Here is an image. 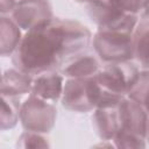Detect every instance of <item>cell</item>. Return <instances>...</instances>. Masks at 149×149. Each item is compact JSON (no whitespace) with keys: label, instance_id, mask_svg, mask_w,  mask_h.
<instances>
[{"label":"cell","instance_id":"cell-1","mask_svg":"<svg viewBox=\"0 0 149 149\" xmlns=\"http://www.w3.org/2000/svg\"><path fill=\"white\" fill-rule=\"evenodd\" d=\"M90 29L78 21L51 17L26 31L12 56L15 68L30 74L59 70L70 58L87 50Z\"/></svg>","mask_w":149,"mask_h":149},{"label":"cell","instance_id":"cell-2","mask_svg":"<svg viewBox=\"0 0 149 149\" xmlns=\"http://www.w3.org/2000/svg\"><path fill=\"white\" fill-rule=\"evenodd\" d=\"M134 33L101 30L92 35L94 54L104 63H116L134 59Z\"/></svg>","mask_w":149,"mask_h":149},{"label":"cell","instance_id":"cell-3","mask_svg":"<svg viewBox=\"0 0 149 149\" xmlns=\"http://www.w3.org/2000/svg\"><path fill=\"white\" fill-rule=\"evenodd\" d=\"M87 13L98 29L101 30L134 33L140 21V15L127 13L112 5L108 0H98L88 3Z\"/></svg>","mask_w":149,"mask_h":149},{"label":"cell","instance_id":"cell-4","mask_svg":"<svg viewBox=\"0 0 149 149\" xmlns=\"http://www.w3.org/2000/svg\"><path fill=\"white\" fill-rule=\"evenodd\" d=\"M140 69L132 61L105 63L94 78L104 88L121 95H127L140 76Z\"/></svg>","mask_w":149,"mask_h":149},{"label":"cell","instance_id":"cell-5","mask_svg":"<svg viewBox=\"0 0 149 149\" xmlns=\"http://www.w3.org/2000/svg\"><path fill=\"white\" fill-rule=\"evenodd\" d=\"M56 118L57 108L55 104L31 93L20 106V122L26 130L49 133L55 126Z\"/></svg>","mask_w":149,"mask_h":149},{"label":"cell","instance_id":"cell-6","mask_svg":"<svg viewBox=\"0 0 149 149\" xmlns=\"http://www.w3.org/2000/svg\"><path fill=\"white\" fill-rule=\"evenodd\" d=\"M63 107L72 112L85 113L94 109L92 102V77L66 78L61 98Z\"/></svg>","mask_w":149,"mask_h":149},{"label":"cell","instance_id":"cell-7","mask_svg":"<svg viewBox=\"0 0 149 149\" xmlns=\"http://www.w3.org/2000/svg\"><path fill=\"white\" fill-rule=\"evenodd\" d=\"M120 129L147 139L149 128V112L136 100L125 97L118 106Z\"/></svg>","mask_w":149,"mask_h":149},{"label":"cell","instance_id":"cell-8","mask_svg":"<svg viewBox=\"0 0 149 149\" xmlns=\"http://www.w3.org/2000/svg\"><path fill=\"white\" fill-rule=\"evenodd\" d=\"M10 16L26 31L54 17L52 7L48 0H19Z\"/></svg>","mask_w":149,"mask_h":149},{"label":"cell","instance_id":"cell-9","mask_svg":"<svg viewBox=\"0 0 149 149\" xmlns=\"http://www.w3.org/2000/svg\"><path fill=\"white\" fill-rule=\"evenodd\" d=\"M64 78L65 77L57 70L47 71L34 76L30 93L43 100L55 104L62 98L65 83Z\"/></svg>","mask_w":149,"mask_h":149},{"label":"cell","instance_id":"cell-10","mask_svg":"<svg viewBox=\"0 0 149 149\" xmlns=\"http://www.w3.org/2000/svg\"><path fill=\"white\" fill-rule=\"evenodd\" d=\"M101 68V61L95 54L84 51L68 62L58 70L65 78H90L94 77Z\"/></svg>","mask_w":149,"mask_h":149},{"label":"cell","instance_id":"cell-11","mask_svg":"<svg viewBox=\"0 0 149 149\" xmlns=\"http://www.w3.org/2000/svg\"><path fill=\"white\" fill-rule=\"evenodd\" d=\"M92 123L95 133L102 141H112L120 129L118 106L94 108L92 115Z\"/></svg>","mask_w":149,"mask_h":149},{"label":"cell","instance_id":"cell-12","mask_svg":"<svg viewBox=\"0 0 149 149\" xmlns=\"http://www.w3.org/2000/svg\"><path fill=\"white\" fill-rule=\"evenodd\" d=\"M34 77L15 69H8L3 72L1 79V95L17 98L31 92Z\"/></svg>","mask_w":149,"mask_h":149},{"label":"cell","instance_id":"cell-13","mask_svg":"<svg viewBox=\"0 0 149 149\" xmlns=\"http://www.w3.org/2000/svg\"><path fill=\"white\" fill-rule=\"evenodd\" d=\"M22 40L21 28L13 17L1 15L0 17V54L2 57L13 56Z\"/></svg>","mask_w":149,"mask_h":149},{"label":"cell","instance_id":"cell-14","mask_svg":"<svg viewBox=\"0 0 149 149\" xmlns=\"http://www.w3.org/2000/svg\"><path fill=\"white\" fill-rule=\"evenodd\" d=\"M133 37L136 64L142 69H149V20L140 19Z\"/></svg>","mask_w":149,"mask_h":149},{"label":"cell","instance_id":"cell-15","mask_svg":"<svg viewBox=\"0 0 149 149\" xmlns=\"http://www.w3.org/2000/svg\"><path fill=\"white\" fill-rule=\"evenodd\" d=\"M17 98H10L2 95V106H1V129H10L16 126L20 120V106L17 104Z\"/></svg>","mask_w":149,"mask_h":149},{"label":"cell","instance_id":"cell-16","mask_svg":"<svg viewBox=\"0 0 149 149\" xmlns=\"http://www.w3.org/2000/svg\"><path fill=\"white\" fill-rule=\"evenodd\" d=\"M127 97L143 105L149 112V69H142L140 71V76Z\"/></svg>","mask_w":149,"mask_h":149},{"label":"cell","instance_id":"cell-17","mask_svg":"<svg viewBox=\"0 0 149 149\" xmlns=\"http://www.w3.org/2000/svg\"><path fill=\"white\" fill-rule=\"evenodd\" d=\"M116 148H146L147 139L125 130H119L112 140Z\"/></svg>","mask_w":149,"mask_h":149},{"label":"cell","instance_id":"cell-18","mask_svg":"<svg viewBox=\"0 0 149 149\" xmlns=\"http://www.w3.org/2000/svg\"><path fill=\"white\" fill-rule=\"evenodd\" d=\"M17 147H21V148H45V147H50V144H49L48 139L44 136L43 133L26 130L19 137Z\"/></svg>","mask_w":149,"mask_h":149},{"label":"cell","instance_id":"cell-19","mask_svg":"<svg viewBox=\"0 0 149 149\" xmlns=\"http://www.w3.org/2000/svg\"><path fill=\"white\" fill-rule=\"evenodd\" d=\"M115 7L127 12L140 15L141 12L149 3V0H108Z\"/></svg>","mask_w":149,"mask_h":149},{"label":"cell","instance_id":"cell-20","mask_svg":"<svg viewBox=\"0 0 149 149\" xmlns=\"http://www.w3.org/2000/svg\"><path fill=\"white\" fill-rule=\"evenodd\" d=\"M19 0H0V12L2 15L12 14Z\"/></svg>","mask_w":149,"mask_h":149},{"label":"cell","instance_id":"cell-21","mask_svg":"<svg viewBox=\"0 0 149 149\" xmlns=\"http://www.w3.org/2000/svg\"><path fill=\"white\" fill-rule=\"evenodd\" d=\"M140 19H144V20H149V3L146 6V8L141 12L140 14Z\"/></svg>","mask_w":149,"mask_h":149},{"label":"cell","instance_id":"cell-22","mask_svg":"<svg viewBox=\"0 0 149 149\" xmlns=\"http://www.w3.org/2000/svg\"><path fill=\"white\" fill-rule=\"evenodd\" d=\"M76 1H78V2H83V3H92V2H95V1H98V0H76Z\"/></svg>","mask_w":149,"mask_h":149},{"label":"cell","instance_id":"cell-23","mask_svg":"<svg viewBox=\"0 0 149 149\" xmlns=\"http://www.w3.org/2000/svg\"><path fill=\"white\" fill-rule=\"evenodd\" d=\"M147 141H148V144H149V128H148V135H147Z\"/></svg>","mask_w":149,"mask_h":149}]
</instances>
